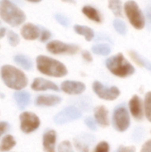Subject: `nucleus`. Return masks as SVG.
<instances>
[{"mask_svg": "<svg viewBox=\"0 0 151 152\" xmlns=\"http://www.w3.org/2000/svg\"><path fill=\"white\" fill-rule=\"evenodd\" d=\"M15 144H16V142H15L13 137L12 135H6L4 137V139L2 140V142L0 144V151H8L12 148H13Z\"/></svg>", "mask_w": 151, "mask_h": 152, "instance_id": "25", "label": "nucleus"}, {"mask_svg": "<svg viewBox=\"0 0 151 152\" xmlns=\"http://www.w3.org/2000/svg\"><path fill=\"white\" fill-rule=\"evenodd\" d=\"M1 77L4 83L10 88L20 90L28 85V78L26 75L19 69L4 65L1 69Z\"/></svg>", "mask_w": 151, "mask_h": 152, "instance_id": "4", "label": "nucleus"}, {"mask_svg": "<svg viewBox=\"0 0 151 152\" xmlns=\"http://www.w3.org/2000/svg\"><path fill=\"white\" fill-rule=\"evenodd\" d=\"M14 99L20 109H25L30 101V94L27 91H19L14 94Z\"/></svg>", "mask_w": 151, "mask_h": 152, "instance_id": "21", "label": "nucleus"}, {"mask_svg": "<svg viewBox=\"0 0 151 152\" xmlns=\"http://www.w3.org/2000/svg\"><path fill=\"white\" fill-rule=\"evenodd\" d=\"M114 28L117 30V33H119L122 36H125L128 32V28L126 23L121 20V19H115L112 22Z\"/></svg>", "mask_w": 151, "mask_h": 152, "instance_id": "27", "label": "nucleus"}, {"mask_svg": "<svg viewBox=\"0 0 151 152\" xmlns=\"http://www.w3.org/2000/svg\"><path fill=\"white\" fill-rule=\"evenodd\" d=\"M0 17L12 27L20 25L26 20L24 12L10 0H2L0 2Z\"/></svg>", "mask_w": 151, "mask_h": 152, "instance_id": "3", "label": "nucleus"}, {"mask_svg": "<svg viewBox=\"0 0 151 152\" xmlns=\"http://www.w3.org/2000/svg\"><path fill=\"white\" fill-rule=\"evenodd\" d=\"M52 37V33L46 29V28H42L41 29V34H40V41L41 42H46L48 41Z\"/></svg>", "mask_w": 151, "mask_h": 152, "instance_id": "34", "label": "nucleus"}, {"mask_svg": "<svg viewBox=\"0 0 151 152\" xmlns=\"http://www.w3.org/2000/svg\"><path fill=\"white\" fill-rule=\"evenodd\" d=\"M112 125L119 133H124L130 127V114L125 105H119L114 110L112 115Z\"/></svg>", "mask_w": 151, "mask_h": 152, "instance_id": "6", "label": "nucleus"}, {"mask_svg": "<svg viewBox=\"0 0 151 152\" xmlns=\"http://www.w3.org/2000/svg\"><path fill=\"white\" fill-rule=\"evenodd\" d=\"M73 29L74 31L77 34L80 35L82 37H85V39L88 42H91L95 36V33L93 31V29L88 26L85 25H80V24H75L73 26Z\"/></svg>", "mask_w": 151, "mask_h": 152, "instance_id": "19", "label": "nucleus"}, {"mask_svg": "<svg viewBox=\"0 0 151 152\" xmlns=\"http://www.w3.org/2000/svg\"><path fill=\"white\" fill-rule=\"evenodd\" d=\"M92 51L96 55H101V56H108L110 54L112 49L110 45L108 43H99L92 47Z\"/></svg>", "mask_w": 151, "mask_h": 152, "instance_id": "22", "label": "nucleus"}, {"mask_svg": "<svg viewBox=\"0 0 151 152\" xmlns=\"http://www.w3.org/2000/svg\"><path fill=\"white\" fill-rule=\"evenodd\" d=\"M109 151H110L109 143L108 142L102 141L97 143L93 152H109Z\"/></svg>", "mask_w": 151, "mask_h": 152, "instance_id": "31", "label": "nucleus"}, {"mask_svg": "<svg viewBox=\"0 0 151 152\" xmlns=\"http://www.w3.org/2000/svg\"><path fill=\"white\" fill-rule=\"evenodd\" d=\"M125 14L130 24L137 30L143 29L146 25V19L139 6L138 3L133 0H128L124 4Z\"/></svg>", "mask_w": 151, "mask_h": 152, "instance_id": "5", "label": "nucleus"}, {"mask_svg": "<svg viewBox=\"0 0 151 152\" xmlns=\"http://www.w3.org/2000/svg\"><path fill=\"white\" fill-rule=\"evenodd\" d=\"M61 89L67 94L69 95H79L82 94L85 89V85L81 81L77 80H65L61 85Z\"/></svg>", "mask_w": 151, "mask_h": 152, "instance_id": "12", "label": "nucleus"}, {"mask_svg": "<svg viewBox=\"0 0 151 152\" xmlns=\"http://www.w3.org/2000/svg\"><path fill=\"white\" fill-rule=\"evenodd\" d=\"M141 152H151V139L146 141L142 146Z\"/></svg>", "mask_w": 151, "mask_h": 152, "instance_id": "37", "label": "nucleus"}, {"mask_svg": "<svg viewBox=\"0 0 151 152\" xmlns=\"http://www.w3.org/2000/svg\"><path fill=\"white\" fill-rule=\"evenodd\" d=\"M73 144L78 152H90L89 143L85 140H83L82 137L75 138L73 140Z\"/></svg>", "mask_w": 151, "mask_h": 152, "instance_id": "26", "label": "nucleus"}, {"mask_svg": "<svg viewBox=\"0 0 151 152\" xmlns=\"http://www.w3.org/2000/svg\"><path fill=\"white\" fill-rule=\"evenodd\" d=\"M82 12L86 18H88L89 20H91L93 22L101 23L102 21L101 15L100 12L93 5H90V4L84 5L82 8Z\"/></svg>", "mask_w": 151, "mask_h": 152, "instance_id": "18", "label": "nucleus"}, {"mask_svg": "<svg viewBox=\"0 0 151 152\" xmlns=\"http://www.w3.org/2000/svg\"><path fill=\"white\" fill-rule=\"evenodd\" d=\"M10 1H12V2H13V3H20V0H10Z\"/></svg>", "mask_w": 151, "mask_h": 152, "instance_id": "43", "label": "nucleus"}, {"mask_svg": "<svg viewBox=\"0 0 151 152\" xmlns=\"http://www.w3.org/2000/svg\"><path fill=\"white\" fill-rule=\"evenodd\" d=\"M27 1L31 2V3H39V2H41L42 0H27Z\"/></svg>", "mask_w": 151, "mask_h": 152, "instance_id": "41", "label": "nucleus"}, {"mask_svg": "<svg viewBox=\"0 0 151 152\" xmlns=\"http://www.w3.org/2000/svg\"><path fill=\"white\" fill-rule=\"evenodd\" d=\"M116 152H136V147L134 145H120Z\"/></svg>", "mask_w": 151, "mask_h": 152, "instance_id": "35", "label": "nucleus"}, {"mask_svg": "<svg viewBox=\"0 0 151 152\" xmlns=\"http://www.w3.org/2000/svg\"><path fill=\"white\" fill-rule=\"evenodd\" d=\"M40 28L32 23H26L20 29V35L26 40H36L40 37Z\"/></svg>", "mask_w": 151, "mask_h": 152, "instance_id": "17", "label": "nucleus"}, {"mask_svg": "<svg viewBox=\"0 0 151 152\" xmlns=\"http://www.w3.org/2000/svg\"><path fill=\"white\" fill-rule=\"evenodd\" d=\"M105 65L109 71L117 77L126 78L135 73V68L122 53L109 57L105 61Z\"/></svg>", "mask_w": 151, "mask_h": 152, "instance_id": "1", "label": "nucleus"}, {"mask_svg": "<svg viewBox=\"0 0 151 152\" xmlns=\"http://www.w3.org/2000/svg\"><path fill=\"white\" fill-rule=\"evenodd\" d=\"M81 56H82L83 60L85 61H86V62H92L93 61L92 53L89 51H87V50H83L81 52Z\"/></svg>", "mask_w": 151, "mask_h": 152, "instance_id": "36", "label": "nucleus"}, {"mask_svg": "<svg viewBox=\"0 0 151 152\" xmlns=\"http://www.w3.org/2000/svg\"><path fill=\"white\" fill-rule=\"evenodd\" d=\"M85 126L92 131H96L97 130V123L95 121L94 118H91V117H87L85 118Z\"/></svg>", "mask_w": 151, "mask_h": 152, "instance_id": "33", "label": "nucleus"}, {"mask_svg": "<svg viewBox=\"0 0 151 152\" xmlns=\"http://www.w3.org/2000/svg\"><path fill=\"white\" fill-rule=\"evenodd\" d=\"M93 91L101 100L105 101H115L120 95V90L117 86H107L100 81H94L93 83Z\"/></svg>", "mask_w": 151, "mask_h": 152, "instance_id": "8", "label": "nucleus"}, {"mask_svg": "<svg viewBox=\"0 0 151 152\" xmlns=\"http://www.w3.org/2000/svg\"><path fill=\"white\" fill-rule=\"evenodd\" d=\"M61 102V98L54 94H41L35 100V104L39 107H53Z\"/></svg>", "mask_w": 151, "mask_h": 152, "instance_id": "14", "label": "nucleus"}, {"mask_svg": "<svg viewBox=\"0 0 151 152\" xmlns=\"http://www.w3.org/2000/svg\"><path fill=\"white\" fill-rule=\"evenodd\" d=\"M5 33H6V28L4 27L0 28V38H3L4 37Z\"/></svg>", "mask_w": 151, "mask_h": 152, "instance_id": "39", "label": "nucleus"}, {"mask_svg": "<svg viewBox=\"0 0 151 152\" xmlns=\"http://www.w3.org/2000/svg\"><path fill=\"white\" fill-rule=\"evenodd\" d=\"M36 68L45 76L53 77H63L68 75V69L61 61L45 55L36 57Z\"/></svg>", "mask_w": 151, "mask_h": 152, "instance_id": "2", "label": "nucleus"}, {"mask_svg": "<svg viewBox=\"0 0 151 152\" xmlns=\"http://www.w3.org/2000/svg\"><path fill=\"white\" fill-rule=\"evenodd\" d=\"M64 3H68V4H75L76 0H61Z\"/></svg>", "mask_w": 151, "mask_h": 152, "instance_id": "40", "label": "nucleus"}, {"mask_svg": "<svg viewBox=\"0 0 151 152\" xmlns=\"http://www.w3.org/2000/svg\"><path fill=\"white\" fill-rule=\"evenodd\" d=\"M7 39H8L9 44L12 46H16L20 43V37H19V36L14 31H12V30H9L7 32Z\"/></svg>", "mask_w": 151, "mask_h": 152, "instance_id": "29", "label": "nucleus"}, {"mask_svg": "<svg viewBox=\"0 0 151 152\" xmlns=\"http://www.w3.org/2000/svg\"><path fill=\"white\" fill-rule=\"evenodd\" d=\"M148 17H149V20H150V22L151 23V10L149 12V16H148Z\"/></svg>", "mask_w": 151, "mask_h": 152, "instance_id": "42", "label": "nucleus"}, {"mask_svg": "<svg viewBox=\"0 0 151 152\" xmlns=\"http://www.w3.org/2000/svg\"><path fill=\"white\" fill-rule=\"evenodd\" d=\"M57 134L54 130H47L43 135V149L44 152H56Z\"/></svg>", "mask_w": 151, "mask_h": 152, "instance_id": "15", "label": "nucleus"}, {"mask_svg": "<svg viewBox=\"0 0 151 152\" xmlns=\"http://www.w3.org/2000/svg\"><path fill=\"white\" fill-rule=\"evenodd\" d=\"M128 53H129L131 59H132L138 66H140V67H142V68H144V69H146L147 70H149V71H150L151 72V62L148 60V59H146L145 57L142 56L140 53H138L137 52L133 51V50L129 51Z\"/></svg>", "mask_w": 151, "mask_h": 152, "instance_id": "20", "label": "nucleus"}, {"mask_svg": "<svg viewBox=\"0 0 151 152\" xmlns=\"http://www.w3.org/2000/svg\"><path fill=\"white\" fill-rule=\"evenodd\" d=\"M129 111L132 117L137 120L142 121L145 116L144 114V103L142 102L139 95H133L128 102Z\"/></svg>", "mask_w": 151, "mask_h": 152, "instance_id": "11", "label": "nucleus"}, {"mask_svg": "<svg viewBox=\"0 0 151 152\" xmlns=\"http://www.w3.org/2000/svg\"><path fill=\"white\" fill-rule=\"evenodd\" d=\"M144 114L148 121L151 123V91L145 94L144 98Z\"/></svg>", "mask_w": 151, "mask_h": 152, "instance_id": "28", "label": "nucleus"}, {"mask_svg": "<svg viewBox=\"0 0 151 152\" xmlns=\"http://www.w3.org/2000/svg\"><path fill=\"white\" fill-rule=\"evenodd\" d=\"M82 117V112L76 106H68L58 112L54 118L53 121L57 125H64L74 122Z\"/></svg>", "mask_w": 151, "mask_h": 152, "instance_id": "9", "label": "nucleus"}, {"mask_svg": "<svg viewBox=\"0 0 151 152\" xmlns=\"http://www.w3.org/2000/svg\"><path fill=\"white\" fill-rule=\"evenodd\" d=\"M94 119L98 126L101 127H108L109 126V110L104 105L97 106L94 109Z\"/></svg>", "mask_w": 151, "mask_h": 152, "instance_id": "16", "label": "nucleus"}, {"mask_svg": "<svg viewBox=\"0 0 151 152\" xmlns=\"http://www.w3.org/2000/svg\"><path fill=\"white\" fill-rule=\"evenodd\" d=\"M54 18H55V20H56L61 25H62V26H64V27H69V20L65 15L61 14V13H56V14L54 15Z\"/></svg>", "mask_w": 151, "mask_h": 152, "instance_id": "32", "label": "nucleus"}, {"mask_svg": "<svg viewBox=\"0 0 151 152\" xmlns=\"http://www.w3.org/2000/svg\"><path fill=\"white\" fill-rule=\"evenodd\" d=\"M9 128V125L7 122H0V136L4 134Z\"/></svg>", "mask_w": 151, "mask_h": 152, "instance_id": "38", "label": "nucleus"}, {"mask_svg": "<svg viewBox=\"0 0 151 152\" xmlns=\"http://www.w3.org/2000/svg\"><path fill=\"white\" fill-rule=\"evenodd\" d=\"M31 88L34 91H47V90H51V91H54V92H59L60 88L59 86L47 79H44L43 77H36L34 79L32 85H31Z\"/></svg>", "mask_w": 151, "mask_h": 152, "instance_id": "13", "label": "nucleus"}, {"mask_svg": "<svg viewBox=\"0 0 151 152\" xmlns=\"http://www.w3.org/2000/svg\"><path fill=\"white\" fill-rule=\"evenodd\" d=\"M108 6L115 16H117V17L122 16L124 5H123L121 0H109Z\"/></svg>", "mask_w": 151, "mask_h": 152, "instance_id": "23", "label": "nucleus"}, {"mask_svg": "<svg viewBox=\"0 0 151 152\" xmlns=\"http://www.w3.org/2000/svg\"><path fill=\"white\" fill-rule=\"evenodd\" d=\"M46 50L52 54L74 55L79 52L80 47L75 44L65 43L60 40H53L46 45Z\"/></svg>", "mask_w": 151, "mask_h": 152, "instance_id": "7", "label": "nucleus"}, {"mask_svg": "<svg viewBox=\"0 0 151 152\" xmlns=\"http://www.w3.org/2000/svg\"><path fill=\"white\" fill-rule=\"evenodd\" d=\"M150 134H151V130H150Z\"/></svg>", "mask_w": 151, "mask_h": 152, "instance_id": "44", "label": "nucleus"}, {"mask_svg": "<svg viewBox=\"0 0 151 152\" xmlns=\"http://www.w3.org/2000/svg\"><path fill=\"white\" fill-rule=\"evenodd\" d=\"M58 152H75L69 141H63L58 146Z\"/></svg>", "mask_w": 151, "mask_h": 152, "instance_id": "30", "label": "nucleus"}, {"mask_svg": "<svg viewBox=\"0 0 151 152\" xmlns=\"http://www.w3.org/2000/svg\"><path fill=\"white\" fill-rule=\"evenodd\" d=\"M20 129L23 133L29 134L36 131L40 126L39 118L32 112H23L20 116Z\"/></svg>", "mask_w": 151, "mask_h": 152, "instance_id": "10", "label": "nucleus"}, {"mask_svg": "<svg viewBox=\"0 0 151 152\" xmlns=\"http://www.w3.org/2000/svg\"><path fill=\"white\" fill-rule=\"evenodd\" d=\"M14 61L20 65L21 68H23L26 70H29L31 69L33 64H32V61L26 55L23 54H17L14 56Z\"/></svg>", "mask_w": 151, "mask_h": 152, "instance_id": "24", "label": "nucleus"}]
</instances>
